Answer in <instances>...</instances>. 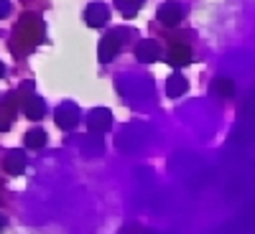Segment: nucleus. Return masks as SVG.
<instances>
[{"mask_svg":"<svg viewBox=\"0 0 255 234\" xmlns=\"http://www.w3.org/2000/svg\"><path fill=\"white\" fill-rule=\"evenodd\" d=\"M138 59H140V61H153V59H158L156 44H143V49L138 51Z\"/></svg>","mask_w":255,"mask_h":234,"instance_id":"1a4fd4ad","label":"nucleus"},{"mask_svg":"<svg viewBox=\"0 0 255 234\" xmlns=\"http://www.w3.org/2000/svg\"><path fill=\"white\" fill-rule=\"evenodd\" d=\"M5 229V217H0V232Z\"/></svg>","mask_w":255,"mask_h":234,"instance_id":"9b49d317","label":"nucleus"},{"mask_svg":"<svg viewBox=\"0 0 255 234\" xmlns=\"http://www.w3.org/2000/svg\"><path fill=\"white\" fill-rule=\"evenodd\" d=\"M26 145L33 148V151L44 148V145H46V133H44V130H38V127H36V130H31V133L26 135Z\"/></svg>","mask_w":255,"mask_h":234,"instance_id":"0eeeda50","label":"nucleus"},{"mask_svg":"<svg viewBox=\"0 0 255 234\" xmlns=\"http://www.w3.org/2000/svg\"><path fill=\"white\" fill-rule=\"evenodd\" d=\"M166 59H168V64H174V67H184V64L191 61V49L184 46V44H176V46H171Z\"/></svg>","mask_w":255,"mask_h":234,"instance_id":"20e7f679","label":"nucleus"},{"mask_svg":"<svg viewBox=\"0 0 255 234\" xmlns=\"http://www.w3.org/2000/svg\"><path fill=\"white\" fill-rule=\"evenodd\" d=\"M184 18V8L181 5H176V3H166V5H161V10H158V20L161 23H179V20Z\"/></svg>","mask_w":255,"mask_h":234,"instance_id":"7ed1b4c3","label":"nucleus"},{"mask_svg":"<svg viewBox=\"0 0 255 234\" xmlns=\"http://www.w3.org/2000/svg\"><path fill=\"white\" fill-rule=\"evenodd\" d=\"M217 92H220L222 97H230V94H235V81L220 79V81H217Z\"/></svg>","mask_w":255,"mask_h":234,"instance_id":"9d476101","label":"nucleus"},{"mask_svg":"<svg viewBox=\"0 0 255 234\" xmlns=\"http://www.w3.org/2000/svg\"><path fill=\"white\" fill-rule=\"evenodd\" d=\"M113 125V115L105 110V107H100V110H95V112H90V130H97V133H105L108 127Z\"/></svg>","mask_w":255,"mask_h":234,"instance_id":"f03ea898","label":"nucleus"},{"mask_svg":"<svg viewBox=\"0 0 255 234\" xmlns=\"http://www.w3.org/2000/svg\"><path fill=\"white\" fill-rule=\"evenodd\" d=\"M118 56V38H113V36H108L102 41V49H100V61H110V59H115Z\"/></svg>","mask_w":255,"mask_h":234,"instance_id":"39448f33","label":"nucleus"},{"mask_svg":"<svg viewBox=\"0 0 255 234\" xmlns=\"http://www.w3.org/2000/svg\"><path fill=\"white\" fill-rule=\"evenodd\" d=\"M23 168H26V156H23V153H13V156H8V168H5L8 173L18 176V173H23Z\"/></svg>","mask_w":255,"mask_h":234,"instance_id":"423d86ee","label":"nucleus"},{"mask_svg":"<svg viewBox=\"0 0 255 234\" xmlns=\"http://www.w3.org/2000/svg\"><path fill=\"white\" fill-rule=\"evenodd\" d=\"M186 92V81L181 77H171L168 79V97H179Z\"/></svg>","mask_w":255,"mask_h":234,"instance_id":"6e6552de","label":"nucleus"},{"mask_svg":"<svg viewBox=\"0 0 255 234\" xmlns=\"http://www.w3.org/2000/svg\"><path fill=\"white\" fill-rule=\"evenodd\" d=\"M77 120H79V110H77V104L64 102V104H61V110L56 112V125L61 127V130H72V127L77 125Z\"/></svg>","mask_w":255,"mask_h":234,"instance_id":"f257e3e1","label":"nucleus"}]
</instances>
